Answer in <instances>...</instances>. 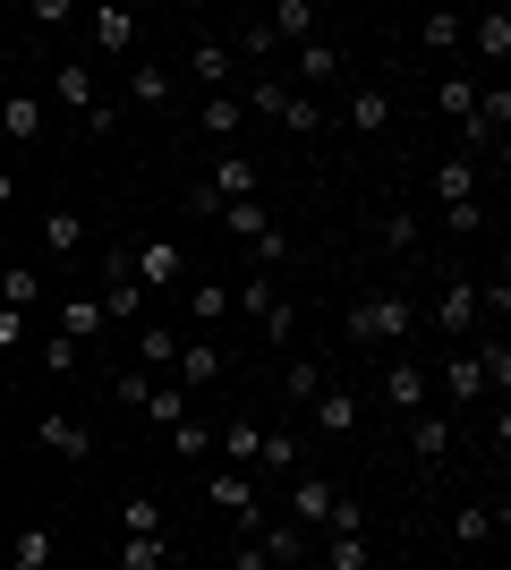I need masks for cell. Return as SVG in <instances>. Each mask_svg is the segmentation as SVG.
<instances>
[{
    "instance_id": "3957f363",
    "label": "cell",
    "mask_w": 511,
    "mask_h": 570,
    "mask_svg": "<svg viewBox=\"0 0 511 570\" xmlns=\"http://www.w3.org/2000/svg\"><path fill=\"white\" fill-rule=\"evenodd\" d=\"M35 443H43L60 469H86V460H95V434H86V417H69V409H51L43 426H35Z\"/></svg>"
},
{
    "instance_id": "ee69618b",
    "label": "cell",
    "mask_w": 511,
    "mask_h": 570,
    "mask_svg": "<svg viewBox=\"0 0 511 570\" xmlns=\"http://www.w3.org/2000/svg\"><path fill=\"white\" fill-rule=\"evenodd\" d=\"M282 383H291V401H316V392H324V366H307V357H291V366H282Z\"/></svg>"
},
{
    "instance_id": "f6af8a7d",
    "label": "cell",
    "mask_w": 511,
    "mask_h": 570,
    "mask_svg": "<svg viewBox=\"0 0 511 570\" xmlns=\"http://www.w3.org/2000/svg\"><path fill=\"white\" fill-rule=\"evenodd\" d=\"M256 324H265V341H273V350H291V333H298V307L282 298V307H265Z\"/></svg>"
},
{
    "instance_id": "7c38bea8",
    "label": "cell",
    "mask_w": 511,
    "mask_h": 570,
    "mask_svg": "<svg viewBox=\"0 0 511 570\" xmlns=\"http://www.w3.org/2000/svg\"><path fill=\"white\" fill-rule=\"evenodd\" d=\"M51 102H69V111L77 119H86V111H95V69H86V60H60V69H51Z\"/></svg>"
},
{
    "instance_id": "d590c367",
    "label": "cell",
    "mask_w": 511,
    "mask_h": 570,
    "mask_svg": "<svg viewBox=\"0 0 511 570\" xmlns=\"http://www.w3.org/2000/svg\"><path fill=\"white\" fill-rule=\"evenodd\" d=\"M230 307H239V315H265V307H282V289H273V273H247V282L230 289Z\"/></svg>"
},
{
    "instance_id": "44dd1931",
    "label": "cell",
    "mask_w": 511,
    "mask_h": 570,
    "mask_svg": "<svg viewBox=\"0 0 511 570\" xmlns=\"http://www.w3.org/2000/svg\"><path fill=\"white\" fill-rule=\"evenodd\" d=\"M60 341H102V298H60Z\"/></svg>"
},
{
    "instance_id": "484cf974",
    "label": "cell",
    "mask_w": 511,
    "mask_h": 570,
    "mask_svg": "<svg viewBox=\"0 0 511 570\" xmlns=\"http://www.w3.org/2000/svg\"><path fill=\"white\" fill-rule=\"evenodd\" d=\"M86 26H95L102 51H137V9H95Z\"/></svg>"
},
{
    "instance_id": "30bf717a",
    "label": "cell",
    "mask_w": 511,
    "mask_h": 570,
    "mask_svg": "<svg viewBox=\"0 0 511 570\" xmlns=\"http://www.w3.org/2000/svg\"><path fill=\"white\" fill-rule=\"evenodd\" d=\"M179 341H188V333H179V324H163V315H146V324H137V366H154V383H163V366H170V357H179Z\"/></svg>"
},
{
    "instance_id": "4dcf8cb0",
    "label": "cell",
    "mask_w": 511,
    "mask_h": 570,
    "mask_svg": "<svg viewBox=\"0 0 511 570\" xmlns=\"http://www.w3.org/2000/svg\"><path fill=\"white\" fill-rule=\"evenodd\" d=\"M435 111L443 119H469V111H478V77H461V69L435 77Z\"/></svg>"
},
{
    "instance_id": "7a4b0ae2",
    "label": "cell",
    "mask_w": 511,
    "mask_h": 570,
    "mask_svg": "<svg viewBox=\"0 0 511 570\" xmlns=\"http://www.w3.org/2000/svg\"><path fill=\"white\" fill-rule=\"evenodd\" d=\"M128 282L146 289V298H179V289H188V247H179V238H146V247H128Z\"/></svg>"
},
{
    "instance_id": "ba28073f",
    "label": "cell",
    "mask_w": 511,
    "mask_h": 570,
    "mask_svg": "<svg viewBox=\"0 0 511 570\" xmlns=\"http://www.w3.org/2000/svg\"><path fill=\"white\" fill-rule=\"evenodd\" d=\"M333 476H291V520L298 528H324V520H333Z\"/></svg>"
},
{
    "instance_id": "4316f807",
    "label": "cell",
    "mask_w": 511,
    "mask_h": 570,
    "mask_svg": "<svg viewBox=\"0 0 511 570\" xmlns=\"http://www.w3.org/2000/svg\"><path fill=\"white\" fill-rule=\"evenodd\" d=\"M128 102H137V111H163V102H170V69L137 60V69H128Z\"/></svg>"
},
{
    "instance_id": "7dc6e473",
    "label": "cell",
    "mask_w": 511,
    "mask_h": 570,
    "mask_svg": "<svg viewBox=\"0 0 511 570\" xmlns=\"http://www.w3.org/2000/svg\"><path fill=\"white\" fill-rule=\"evenodd\" d=\"M77 0H26V26H69Z\"/></svg>"
},
{
    "instance_id": "ab89813d",
    "label": "cell",
    "mask_w": 511,
    "mask_h": 570,
    "mask_svg": "<svg viewBox=\"0 0 511 570\" xmlns=\"http://www.w3.org/2000/svg\"><path fill=\"white\" fill-rule=\"evenodd\" d=\"M170 452H179V460H205V452H214V426H205V417L170 426Z\"/></svg>"
},
{
    "instance_id": "4fadbf2b",
    "label": "cell",
    "mask_w": 511,
    "mask_h": 570,
    "mask_svg": "<svg viewBox=\"0 0 511 570\" xmlns=\"http://www.w3.org/2000/svg\"><path fill=\"white\" fill-rule=\"evenodd\" d=\"M0 137H9V145L43 137V95H0Z\"/></svg>"
},
{
    "instance_id": "83f0119b",
    "label": "cell",
    "mask_w": 511,
    "mask_h": 570,
    "mask_svg": "<svg viewBox=\"0 0 511 570\" xmlns=\"http://www.w3.org/2000/svg\"><path fill=\"white\" fill-rule=\"evenodd\" d=\"M196 119H205V137H214V145H230V137H239V128H247L239 95H205V111H196Z\"/></svg>"
},
{
    "instance_id": "ffe728a7",
    "label": "cell",
    "mask_w": 511,
    "mask_h": 570,
    "mask_svg": "<svg viewBox=\"0 0 511 570\" xmlns=\"http://www.w3.org/2000/svg\"><path fill=\"white\" fill-rule=\"evenodd\" d=\"M307 409H316V426H324V434H358V392H333V383H324Z\"/></svg>"
},
{
    "instance_id": "9a60e30c",
    "label": "cell",
    "mask_w": 511,
    "mask_h": 570,
    "mask_svg": "<svg viewBox=\"0 0 511 570\" xmlns=\"http://www.w3.org/2000/svg\"><path fill=\"white\" fill-rule=\"evenodd\" d=\"M273 43H316V26H324V9L316 0H282V9H273Z\"/></svg>"
},
{
    "instance_id": "cb8c5ba5",
    "label": "cell",
    "mask_w": 511,
    "mask_h": 570,
    "mask_svg": "<svg viewBox=\"0 0 511 570\" xmlns=\"http://www.w3.org/2000/svg\"><path fill=\"white\" fill-rule=\"evenodd\" d=\"M146 417H154V426H163V434H170V426H188L196 409H188V392H179V383H170V375H163V383H154V392H146Z\"/></svg>"
},
{
    "instance_id": "e575fe53",
    "label": "cell",
    "mask_w": 511,
    "mask_h": 570,
    "mask_svg": "<svg viewBox=\"0 0 511 570\" xmlns=\"http://www.w3.org/2000/svg\"><path fill=\"white\" fill-rule=\"evenodd\" d=\"M256 469H265V476H291V469H298V434H291V426L265 434V443H256Z\"/></svg>"
},
{
    "instance_id": "9c48e42d",
    "label": "cell",
    "mask_w": 511,
    "mask_h": 570,
    "mask_svg": "<svg viewBox=\"0 0 511 570\" xmlns=\"http://www.w3.org/2000/svg\"><path fill=\"white\" fill-rule=\"evenodd\" d=\"M256 546H265V562H282V570H307V562H316V546H307V528H298V520L256 528Z\"/></svg>"
},
{
    "instance_id": "8992f818",
    "label": "cell",
    "mask_w": 511,
    "mask_h": 570,
    "mask_svg": "<svg viewBox=\"0 0 511 570\" xmlns=\"http://www.w3.org/2000/svg\"><path fill=\"white\" fill-rule=\"evenodd\" d=\"M435 333L443 341H478V282H443L435 289Z\"/></svg>"
},
{
    "instance_id": "681fc988",
    "label": "cell",
    "mask_w": 511,
    "mask_h": 570,
    "mask_svg": "<svg viewBox=\"0 0 511 570\" xmlns=\"http://www.w3.org/2000/svg\"><path fill=\"white\" fill-rule=\"evenodd\" d=\"M43 366H51V375H77V341L51 333V341H43Z\"/></svg>"
},
{
    "instance_id": "836d02e7",
    "label": "cell",
    "mask_w": 511,
    "mask_h": 570,
    "mask_svg": "<svg viewBox=\"0 0 511 570\" xmlns=\"http://www.w3.org/2000/svg\"><path fill=\"white\" fill-rule=\"evenodd\" d=\"M35 298H43V273H35V264H9V273H0V307H35Z\"/></svg>"
},
{
    "instance_id": "f907efd6",
    "label": "cell",
    "mask_w": 511,
    "mask_h": 570,
    "mask_svg": "<svg viewBox=\"0 0 511 570\" xmlns=\"http://www.w3.org/2000/svg\"><path fill=\"white\" fill-rule=\"evenodd\" d=\"M9 350H26V315L18 307H0V357H9Z\"/></svg>"
},
{
    "instance_id": "60d3db41",
    "label": "cell",
    "mask_w": 511,
    "mask_h": 570,
    "mask_svg": "<svg viewBox=\"0 0 511 570\" xmlns=\"http://www.w3.org/2000/svg\"><path fill=\"white\" fill-rule=\"evenodd\" d=\"M146 392H154L146 366H120V375H111V401H120V409H146Z\"/></svg>"
},
{
    "instance_id": "ac0fdd59",
    "label": "cell",
    "mask_w": 511,
    "mask_h": 570,
    "mask_svg": "<svg viewBox=\"0 0 511 570\" xmlns=\"http://www.w3.org/2000/svg\"><path fill=\"white\" fill-rule=\"evenodd\" d=\"M469 51H478L487 69H494V60H511V18H503V9H487V18H469Z\"/></svg>"
},
{
    "instance_id": "8fae6325",
    "label": "cell",
    "mask_w": 511,
    "mask_h": 570,
    "mask_svg": "<svg viewBox=\"0 0 511 570\" xmlns=\"http://www.w3.org/2000/svg\"><path fill=\"white\" fill-rule=\"evenodd\" d=\"M188 77H196V86H214V95H230V43H222V35H196Z\"/></svg>"
},
{
    "instance_id": "6da1fadb",
    "label": "cell",
    "mask_w": 511,
    "mask_h": 570,
    "mask_svg": "<svg viewBox=\"0 0 511 570\" xmlns=\"http://www.w3.org/2000/svg\"><path fill=\"white\" fill-rule=\"evenodd\" d=\"M417 333V298H401V289H375V298H358L350 307V341L358 350H392V341Z\"/></svg>"
},
{
    "instance_id": "74e56055",
    "label": "cell",
    "mask_w": 511,
    "mask_h": 570,
    "mask_svg": "<svg viewBox=\"0 0 511 570\" xmlns=\"http://www.w3.org/2000/svg\"><path fill=\"white\" fill-rule=\"evenodd\" d=\"M316 562H324V570H366V537H324Z\"/></svg>"
},
{
    "instance_id": "c3c4849f",
    "label": "cell",
    "mask_w": 511,
    "mask_h": 570,
    "mask_svg": "<svg viewBox=\"0 0 511 570\" xmlns=\"http://www.w3.org/2000/svg\"><path fill=\"white\" fill-rule=\"evenodd\" d=\"M443 222H452V230H487V196H469V205H443Z\"/></svg>"
},
{
    "instance_id": "f35d334b",
    "label": "cell",
    "mask_w": 511,
    "mask_h": 570,
    "mask_svg": "<svg viewBox=\"0 0 511 570\" xmlns=\"http://www.w3.org/2000/svg\"><path fill=\"white\" fill-rule=\"evenodd\" d=\"M282 95H291V77H256V86H247V95H239V111L273 119V111H282Z\"/></svg>"
},
{
    "instance_id": "f1b7e54d",
    "label": "cell",
    "mask_w": 511,
    "mask_h": 570,
    "mask_svg": "<svg viewBox=\"0 0 511 570\" xmlns=\"http://www.w3.org/2000/svg\"><path fill=\"white\" fill-rule=\"evenodd\" d=\"M417 43H426V51H461V43H469V18H452V9H426Z\"/></svg>"
},
{
    "instance_id": "d4e9b609",
    "label": "cell",
    "mask_w": 511,
    "mask_h": 570,
    "mask_svg": "<svg viewBox=\"0 0 511 570\" xmlns=\"http://www.w3.org/2000/svg\"><path fill=\"white\" fill-rule=\"evenodd\" d=\"M333 77H341V51L324 43V35H316V43H298V95H307V86H333Z\"/></svg>"
},
{
    "instance_id": "d6986e66",
    "label": "cell",
    "mask_w": 511,
    "mask_h": 570,
    "mask_svg": "<svg viewBox=\"0 0 511 570\" xmlns=\"http://www.w3.org/2000/svg\"><path fill=\"white\" fill-rule=\"evenodd\" d=\"M410 452H417V469H435V460L452 452V417H426V409H417L410 417Z\"/></svg>"
},
{
    "instance_id": "277c9868",
    "label": "cell",
    "mask_w": 511,
    "mask_h": 570,
    "mask_svg": "<svg viewBox=\"0 0 511 570\" xmlns=\"http://www.w3.org/2000/svg\"><path fill=\"white\" fill-rule=\"evenodd\" d=\"M205 494H214L222 511H230V520L247 528V537L265 528V502H256V476H247V469H214V476H205Z\"/></svg>"
},
{
    "instance_id": "603a6c76",
    "label": "cell",
    "mask_w": 511,
    "mask_h": 570,
    "mask_svg": "<svg viewBox=\"0 0 511 570\" xmlns=\"http://www.w3.org/2000/svg\"><path fill=\"white\" fill-rule=\"evenodd\" d=\"M494 528H503V502H461V511H452V537H461V546H487Z\"/></svg>"
},
{
    "instance_id": "b9f144b4",
    "label": "cell",
    "mask_w": 511,
    "mask_h": 570,
    "mask_svg": "<svg viewBox=\"0 0 511 570\" xmlns=\"http://www.w3.org/2000/svg\"><path fill=\"white\" fill-rule=\"evenodd\" d=\"M120 570H163V537H120Z\"/></svg>"
},
{
    "instance_id": "816d5d0a",
    "label": "cell",
    "mask_w": 511,
    "mask_h": 570,
    "mask_svg": "<svg viewBox=\"0 0 511 570\" xmlns=\"http://www.w3.org/2000/svg\"><path fill=\"white\" fill-rule=\"evenodd\" d=\"M9 205H18V170L0 163V214H9Z\"/></svg>"
},
{
    "instance_id": "7402d4cb",
    "label": "cell",
    "mask_w": 511,
    "mask_h": 570,
    "mask_svg": "<svg viewBox=\"0 0 511 570\" xmlns=\"http://www.w3.org/2000/svg\"><path fill=\"white\" fill-rule=\"evenodd\" d=\"M443 392H452V401H478V392H487V366H478V350H452V357H443Z\"/></svg>"
},
{
    "instance_id": "d6a6232c",
    "label": "cell",
    "mask_w": 511,
    "mask_h": 570,
    "mask_svg": "<svg viewBox=\"0 0 511 570\" xmlns=\"http://www.w3.org/2000/svg\"><path fill=\"white\" fill-rule=\"evenodd\" d=\"M350 128H358V137H384L392 128V95H366L358 86V95H350Z\"/></svg>"
},
{
    "instance_id": "5bb4252c",
    "label": "cell",
    "mask_w": 511,
    "mask_h": 570,
    "mask_svg": "<svg viewBox=\"0 0 511 570\" xmlns=\"http://www.w3.org/2000/svg\"><path fill=\"white\" fill-rule=\"evenodd\" d=\"M179 307H188V333H214L222 315H230V289H222V282H188V289H179Z\"/></svg>"
},
{
    "instance_id": "52a82bcc",
    "label": "cell",
    "mask_w": 511,
    "mask_h": 570,
    "mask_svg": "<svg viewBox=\"0 0 511 570\" xmlns=\"http://www.w3.org/2000/svg\"><path fill=\"white\" fill-rule=\"evenodd\" d=\"M384 401L401 409V417L426 409V366H417V357H392V366H384Z\"/></svg>"
},
{
    "instance_id": "7bdbcfd3",
    "label": "cell",
    "mask_w": 511,
    "mask_h": 570,
    "mask_svg": "<svg viewBox=\"0 0 511 570\" xmlns=\"http://www.w3.org/2000/svg\"><path fill=\"white\" fill-rule=\"evenodd\" d=\"M9 570H51V528H26L18 537V562Z\"/></svg>"
},
{
    "instance_id": "1f68e13d",
    "label": "cell",
    "mask_w": 511,
    "mask_h": 570,
    "mask_svg": "<svg viewBox=\"0 0 511 570\" xmlns=\"http://www.w3.org/2000/svg\"><path fill=\"white\" fill-rule=\"evenodd\" d=\"M273 119H282L291 137H316V128H324V102H316V95H298V86H291V95H282V111H273Z\"/></svg>"
},
{
    "instance_id": "8d00e7d4",
    "label": "cell",
    "mask_w": 511,
    "mask_h": 570,
    "mask_svg": "<svg viewBox=\"0 0 511 570\" xmlns=\"http://www.w3.org/2000/svg\"><path fill=\"white\" fill-rule=\"evenodd\" d=\"M120 528H128V537H163V502H154V494H128L120 502Z\"/></svg>"
},
{
    "instance_id": "e0dca14e",
    "label": "cell",
    "mask_w": 511,
    "mask_h": 570,
    "mask_svg": "<svg viewBox=\"0 0 511 570\" xmlns=\"http://www.w3.org/2000/svg\"><path fill=\"white\" fill-rule=\"evenodd\" d=\"M435 196L443 205H469V196H478V163H469V154H435Z\"/></svg>"
},
{
    "instance_id": "f546056e",
    "label": "cell",
    "mask_w": 511,
    "mask_h": 570,
    "mask_svg": "<svg viewBox=\"0 0 511 570\" xmlns=\"http://www.w3.org/2000/svg\"><path fill=\"white\" fill-rule=\"evenodd\" d=\"M43 247H51V256H77V247H86V222H77L69 205H51V214H43Z\"/></svg>"
},
{
    "instance_id": "2e32d148",
    "label": "cell",
    "mask_w": 511,
    "mask_h": 570,
    "mask_svg": "<svg viewBox=\"0 0 511 570\" xmlns=\"http://www.w3.org/2000/svg\"><path fill=\"white\" fill-rule=\"evenodd\" d=\"M214 443H222V469H256L265 426H256V417H230V426H214Z\"/></svg>"
},
{
    "instance_id": "f5cc1de1",
    "label": "cell",
    "mask_w": 511,
    "mask_h": 570,
    "mask_svg": "<svg viewBox=\"0 0 511 570\" xmlns=\"http://www.w3.org/2000/svg\"><path fill=\"white\" fill-rule=\"evenodd\" d=\"M230 570H273V562H265V546H239V562H230Z\"/></svg>"
},
{
    "instance_id": "bcb514c9",
    "label": "cell",
    "mask_w": 511,
    "mask_h": 570,
    "mask_svg": "<svg viewBox=\"0 0 511 570\" xmlns=\"http://www.w3.org/2000/svg\"><path fill=\"white\" fill-rule=\"evenodd\" d=\"M384 247H392V256H410V247H417V214H384Z\"/></svg>"
},
{
    "instance_id": "5b68a950",
    "label": "cell",
    "mask_w": 511,
    "mask_h": 570,
    "mask_svg": "<svg viewBox=\"0 0 511 570\" xmlns=\"http://www.w3.org/2000/svg\"><path fill=\"white\" fill-rule=\"evenodd\" d=\"M170 383H179V392H205V383H222L214 333H188V341H179V357H170Z\"/></svg>"
}]
</instances>
